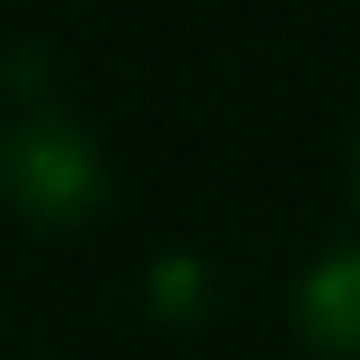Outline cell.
<instances>
[{"label":"cell","mask_w":360,"mask_h":360,"mask_svg":"<svg viewBox=\"0 0 360 360\" xmlns=\"http://www.w3.org/2000/svg\"><path fill=\"white\" fill-rule=\"evenodd\" d=\"M0 174H6L11 197L28 202L34 214H79L96 197L101 163H96V146L84 141V129H73L56 112H34L6 135Z\"/></svg>","instance_id":"1"},{"label":"cell","mask_w":360,"mask_h":360,"mask_svg":"<svg viewBox=\"0 0 360 360\" xmlns=\"http://www.w3.org/2000/svg\"><path fill=\"white\" fill-rule=\"evenodd\" d=\"M298 315L326 349H360V248L332 253L326 264L309 270Z\"/></svg>","instance_id":"2"},{"label":"cell","mask_w":360,"mask_h":360,"mask_svg":"<svg viewBox=\"0 0 360 360\" xmlns=\"http://www.w3.org/2000/svg\"><path fill=\"white\" fill-rule=\"evenodd\" d=\"M146 287H152V304H158L163 315H191V309L202 304V292H208V270H202V259H191V253H163V259L152 264Z\"/></svg>","instance_id":"3"}]
</instances>
